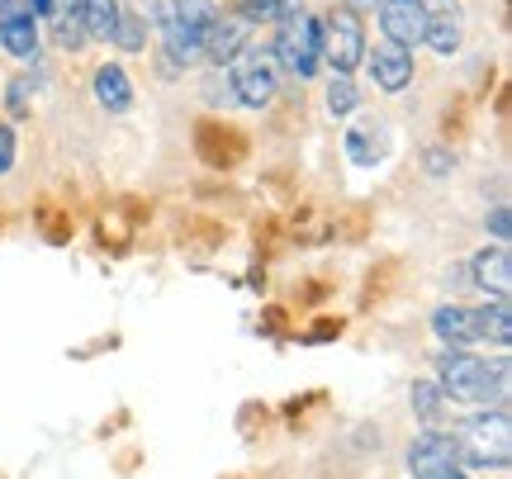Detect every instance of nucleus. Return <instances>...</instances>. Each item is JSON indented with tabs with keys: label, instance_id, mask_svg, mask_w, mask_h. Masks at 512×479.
Listing matches in <instances>:
<instances>
[{
	"label": "nucleus",
	"instance_id": "obj_20",
	"mask_svg": "<svg viewBox=\"0 0 512 479\" xmlns=\"http://www.w3.org/2000/svg\"><path fill=\"white\" fill-rule=\"evenodd\" d=\"M119 0H81V19H86V34L91 38H105L110 43L114 24H119Z\"/></svg>",
	"mask_w": 512,
	"mask_h": 479
},
{
	"label": "nucleus",
	"instance_id": "obj_10",
	"mask_svg": "<svg viewBox=\"0 0 512 479\" xmlns=\"http://www.w3.org/2000/svg\"><path fill=\"white\" fill-rule=\"evenodd\" d=\"M370 62V76H375V86H380L384 95H399L413 86V53L408 48H394V43H375V53H366Z\"/></svg>",
	"mask_w": 512,
	"mask_h": 479
},
{
	"label": "nucleus",
	"instance_id": "obj_11",
	"mask_svg": "<svg viewBox=\"0 0 512 479\" xmlns=\"http://www.w3.org/2000/svg\"><path fill=\"white\" fill-rule=\"evenodd\" d=\"M470 285H479L484 295L494 299H508L512 290V257L503 242H494V247H484L475 261H470Z\"/></svg>",
	"mask_w": 512,
	"mask_h": 479
},
{
	"label": "nucleus",
	"instance_id": "obj_22",
	"mask_svg": "<svg viewBox=\"0 0 512 479\" xmlns=\"http://www.w3.org/2000/svg\"><path fill=\"white\" fill-rule=\"evenodd\" d=\"M408 399H413V413H418L422 423H437V413L446 408V399H441V385H437V380H418V385L408 389Z\"/></svg>",
	"mask_w": 512,
	"mask_h": 479
},
{
	"label": "nucleus",
	"instance_id": "obj_29",
	"mask_svg": "<svg viewBox=\"0 0 512 479\" xmlns=\"http://www.w3.org/2000/svg\"><path fill=\"white\" fill-rule=\"evenodd\" d=\"M15 129H10V124H0V176H5V171H10V166H15Z\"/></svg>",
	"mask_w": 512,
	"mask_h": 479
},
{
	"label": "nucleus",
	"instance_id": "obj_1",
	"mask_svg": "<svg viewBox=\"0 0 512 479\" xmlns=\"http://www.w3.org/2000/svg\"><path fill=\"white\" fill-rule=\"evenodd\" d=\"M437 385L446 404H503L508 394V361H484L465 347H446L437 356Z\"/></svg>",
	"mask_w": 512,
	"mask_h": 479
},
{
	"label": "nucleus",
	"instance_id": "obj_2",
	"mask_svg": "<svg viewBox=\"0 0 512 479\" xmlns=\"http://www.w3.org/2000/svg\"><path fill=\"white\" fill-rule=\"evenodd\" d=\"M460 451V465H475V470H508L512 461V423H508V408L494 404L465 418V423L451 432Z\"/></svg>",
	"mask_w": 512,
	"mask_h": 479
},
{
	"label": "nucleus",
	"instance_id": "obj_15",
	"mask_svg": "<svg viewBox=\"0 0 512 479\" xmlns=\"http://www.w3.org/2000/svg\"><path fill=\"white\" fill-rule=\"evenodd\" d=\"M162 53L171 57L166 67H195V62L204 57V43H200L195 29H185L181 19H166L162 24Z\"/></svg>",
	"mask_w": 512,
	"mask_h": 479
},
{
	"label": "nucleus",
	"instance_id": "obj_6",
	"mask_svg": "<svg viewBox=\"0 0 512 479\" xmlns=\"http://www.w3.org/2000/svg\"><path fill=\"white\" fill-rule=\"evenodd\" d=\"M408 470H413V479H441V475H451V470H460L456 437L437 432V427L418 432L413 446H408Z\"/></svg>",
	"mask_w": 512,
	"mask_h": 479
},
{
	"label": "nucleus",
	"instance_id": "obj_32",
	"mask_svg": "<svg viewBox=\"0 0 512 479\" xmlns=\"http://www.w3.org/2000/svg\"><path fill=\"white\" fill-rule=\"evenodd\" d=\"M24 91H29V81H10V95H5V100H10V110H15V114L29 110V100H24Z\"/></svg>",
	"mask_w": 512,
	"mask_h": 479
},
{
	"label": "nucleus",
	"instance_id": "obj_7",
	"mask_svg": "<svg viewBox=\"0 0 512 479\" xmlns=\"http://www.w3.org/2000/svg\"><path fill=\"white\" fill-rule=\"evenodd\" d=\"M380 29H384V43L394 48H418L422 34H427V0H380Z\"/></svg>",
	"mask_w": 512,
	"mask_h": 479
},
{
	"label": "nucleus",
	"instance_id": "obj_24",
	"mask_svg": "<svg viewBox=\"0 0 512 479\" xmlns=\"http://www.w3.org/2000/svg\"><path fill=\"white\" fill-rule=\"evenodd\" d=\"M361 105V91H356V81H351L347 72H332L328 81V110L332 114H351Z\"/></svg>",
	"mask_w": 512,
	"mask_h": 479
},
{
	"label": "nucleus",
	"instance_id": "obj_18",
	"mask_svg": "<svg viewBox=\"0 0 512 479\" xmlns=\"http://www.w3.org/2000/svg\"><path fill=\"white\" fill-rule=\"evenodd\" d=\"M475 323H479V342H494V347H508V342H512V309H508V299H494V304L475 309Z\"/></svg>",
	"mask_w": 512,
	"mask_h": 479
},
{
	"label": "nucleus",
	"instance_id": "obj_34",
	"mask_svg": "<svg viewBox=\"0 0 512 479\" xmlns=\"http://www.w3.org/2000/svg\"><path fill=\"white\" fill-rule=\"evenodd\" d=\"M29 15H34V19H48V15H53V0H29Z\"/></svg>",
	"mask_w": 512,
	"mask_h": 479
},
{
	"label": "nucleus",
	"instance_id": "obj_31",
	"mask_svg": "<svg viewBox=\"0 0 512 479\" xmlns=\"http://www.w3.org/2000/svg\"><path fill=\"white\" fill-rule=\"evenodd\" d=\"M304 15V0H275V24H290Z\"/></svg>",
	"mask_w": 512,
	"mask_h": 479
},
{
	"label": "nucleus",
	"instance_id": "obj_4",
	"mask_svg": "<svg viewBox=\"0 0 512 479\" xmlns=\"http://www.w3.org/2000/svg\"><path fill=\"white\" fill-rule=\"evenodd\" d=\"M233 100L247 105V110H266L275 95H280V67H275L271 48H247V53L233 62Z\"/></svg>",
	"mask_w": 512,
	"mask_h": 479
},
{
	"label": "nucleus",
	"instance_id": "obj_9",
	"mask_svg": "<svg viewBox=\"0 0 512 479\" xmlns=\"http://www.w3.org/2000/svg\"><path fill=\"white\" fill-rule=\"evenodd\" d=\"M0 48L19 62H34L38 57V19L29 15V5L15 0H0Z\"/></svg>",
	"mask_w": 512,
	"mask_h": 479
},
{
	"label": "nucleus",
	"instance_id": "obj_8",
	"mask_svg": "<svg viewBox=\"0 0 512 479\" xmlns=\"http://www.w3.org/2000/svg\"><path fill=\"white\" fill-rule=\"evenodd\" d=\"M204 57L214 62V67H233L247 48H252V24L238 15H219L209 29H204Z\"/></svg>",
	"mask_w": 512,
	"mask_h": 479
},
{
	"label": "nucleus",
	"instance_id": "obj_30",
	"mask_svg": "<svg viewBox=\"0 0 512 479\" xmlns=\"http://www.w3.org/2000/svg\"><path fill=\"white\" fill-rule=\"evenodd\" d=\"M204 95H209L214 105H238V100H233V81H228V76H214V81L204 86Z\"/></svg>",
	"mask_w": 512,
	"mask_h": 479
},
{
	"label": "nucleus",
	"instance_id": "obj_23",
	"mask_svg": "<svg viewBox=\"0 0 512 479\" xmlns=\"http://www.w3.org/2000/svg\"><path fill=\"white\" fill-rule=\"evenodd\" d=\"M110 43L119 48V53H143V48H147V29L133 15H128V10H119V24H114Z\"/></svg>",
	"mask_w": 512,
	"mask_h": 479
},
{
	"label": "nucleus",
	"instance_id": "obj_3",
	"mask_svg": "<svg viewBox=\"0 0 512 479\" xmlns=\"http://www.w3.org/2000/svg\"><path fill=\"white\" fill-rule=\"evenodd\" d=\"M271 57H275V67L294 72L299 81L318 76V67H323V19L299 15L290 24H275Z\"/></svg>",
	"mask_w": 512,
	"mask_h": 479
},
{
	"label": "nucleus",
	"instance_id": "obj_16",
	"mask_svg": "<svg viewBox=\"0 0 512 479\" xmlns=\"http://www.w3.org/2000/svg\"><path fill=\"white\" fill-rule=\"evenodd\" d=\"M95 100L110 114H124L133 105V81L124 76V67H114V62L95 67Z\"/></svg>",
	"mask_w": 512,
	"mask_h": 479
},
{
	"label": "nucleus",
	"instance_id": "obj_25",
	"mask_svg": "<svg viewBox=\"0 0 512 479\" xmlns=\"http://www.w3.org/2000/svg\"><path fill=\"white\" fill-rule=\"evenodd\" d=\"M128 15L138 19L143 29H162L171 19V10H166V0H128Z\"/></svg>",
	"mask_w": 512,
	"mask_h": 479
},
{
	"label": "nucleus",
	"instance_id": "obj_12",
	"mask_svg": "<svg viewBox=\"0 0 512 479\" xmlns=\"http://www.w3.org/2000/svg\"><path fill=\"white\" fill-rule=\"evenodd\" d=\"M195 148L209 166H238V157L247 152V138L238 129H228V124H214V119H204L200 129H195Z\"/></svg>",
	"mask_w": 512,
	"mask_h": 479
},
{
	"label": "nucleus",
	"instance_id": "obj_26",
	"mask_svg": "<svg viewBox=\"0 0 512 479\" xmlns=\"http://www.w3.org/2000/svg\"><path fill=\"white\" fill-rule=\"evenodd\" d=\"M233 15L247 19V24H275V0H238Z\"/></svg>",
	"mask_w": 512,
	"mask_h": 479
},
{
	"label": "nucleus",
	"instance_id": "obj_5",
	"mask_svg": "<svg viewBox=\"0 0 512 479\" xmlns=\"http://www.w3.org/2000/svg\"><path fill=\"white\" fill-rule=\"evenodd\" d=\"M366 24L351 15L347 5H332L328 19H323V62L332 72H356L366 62Z\"/></svg>",
	"mask_w": 512,
	"mask_h": 479
},
{
	"label": "nucleus",
	"instance_id": "obj_17",
	"mask_svg": "<svg viewBox=\"0 0 512 479\" xmlns=\"http://www.w3.org/2000/svg\"><path fill=\"white\" fill-rule=\"evenodd\" d=\"M460 38H465V29H460L456 10H427V34H422V43H427L432 53L437 57L460 53Z\"/></svg>",
	"mask_w": 512,
	"mask_h": 479
},
{
	"label": "nucleus",
	"instance_id": "obj_33",
	"mask_svg": "<svg viewBox=\"0 0 512 479\" xmlns=\"http://www.w3.org/2000/svg\"><path fill=\"white\" fill-rule=\"evenodd\" d=\"M342 5H347L356 19H366V15H375V10H380V0H342Z\"/></svg>",
	"mask_w": 512,
	"mask_h": 479
},
{
	"label": "nucleus",
	"instance_id": "obj_27",
	"mask_svg": "<svg viewBox=\"0 0 512 479\" xmlns=\"http://www.w3.org/2000/svg\"><path fill=\"white\" fill-rule=\"evenodd\" d=\"M484 228L494 233V242L508 247V238H512V209L508 204H494V209H489V219H484Z\"/></svg>",
	"mask_w": 512,
	"mask_h": 479
},
{
	"label": "nucleus",
	"instance_id": "obj_21",
	"mask_svg": "<svg viewBox=\"0 0 512 479\" xmlns=\"http://www.w3.org/2000/svg\"><path fill=\"white\" fill-rule=\"evenodd\" d=\"M166 10H171V19H181L185 29H195L200 38H204V29L219 19V5H214V0H171Z\"/></svg>",
	"mask_w": 512,
	"mask_h": 479
},
{
	"label": "nucleus",
	"instance_id": "obj_28",
	"mask_svg": "<svg viewBox=\"0 0 512 479\" xmlns=\"http://www.w3.org/2000/svg\"><path fill=\"white\" fill-rule=\"evenodd\" d=\"M422 166H427V176H446V171H456V157L446 148H427L422 152Z\"/></svg>",
	"mask_w": 512,
	"mask_h": 479
},
{
	"label": "nucleus",
	"instance_id": "obj_35",
	"mask_svg": "<svg viewBox=\"0 0 512 479\" xmlns=\"http://www.w3.org/2000/svg\"><path fill=\"white\" fill-rule=\"evenodd\" d=\"M441 479H470V475H460V470H451V475H441Z\"/></svg>",
	"mask_w": 512,
	"mask_h": 479
},
{
	"label": "nucleus",
	"instance_id": "obj_14",
	"mask_svg": "<svg viewBox=\"0 0 512 479\" xmlns=\"http://www.w3.org/2000/svg\"><path fill=\"white\" fill-rule=\"evenodd\" d=\"M53 38L62 53H81L91 34H86V19H81V0H53Z\"/></svg>",
	"mask_w": 512,
	"mask_h": 479
},
{
	"label": "nucleus",
	"instance_id": "obj_13",
	"mask_svg": "<svg viewBox=\"0 0 512 479\" xmlns=\"http://www.w3.org/2000/svg\"><path fill=\"white\" fill-rule=\"evenodd\" d=\"M432 328L446 347H470L479 342V323H475V309H465V304H441L437 314H432Z\"/></svg>",
	"mask_w": 512,
	"mask_h": 479
},
{
	"label": "nucleus",
	"instance_id": "obj_19",
	"mask_svg": "<svg viewBox=\"0 0 512 479\" xmlns=\"http://www.w3.org/2000/svg\"><path fill=\"white\" fill-rule=\"evenodd\" d=\"M384 124H356V129H347V152L356 166H375L384 157V138H380Z\"/></svg>",
	"mask_w": 512,
	"mask_h": 479
}]
</instances>
